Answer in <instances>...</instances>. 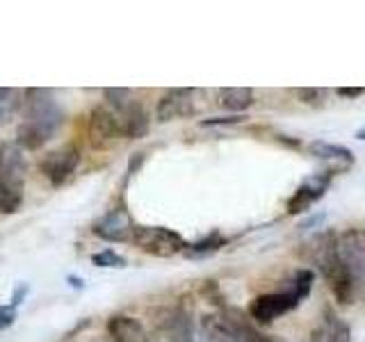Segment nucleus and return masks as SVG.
I'll list each match as a JSON object with an SVG mask.
<instances>
[{
  "label": "nucleus",
  "instance_id": "f257e3e1",
  "mask_svg": "<svg viewBox=\"0 0 365 342\" xmlns=\"http://www.w3.org/2000/svg\"><path fill=\"white\" fill-rule=\"evenodd\" d=\"M64 125V110L48 89H28L23 96V121L16 144L23 151H37Z\"/></svg>",
  "mask_w": 365,
  "mask_h": 342
},
{
  "label": "nucleus",
  "instance_id": "f03ea898",
  "mask_svg": "<svg viewBox=\"0 0 365 342\" xmlns=\"http://www.w3.org/2000/svg\"><path fill=\"white\" fill-rule=\"evenodd\" d=\"M302 254L308 262H313L317 271L324 276V281L329 283V288L334 292L338 304L349 306L356 301V292H354L347 274L340 265V258H338V233L336 231L317 233L315 237H311L304 244Z\"/></svg>",
  "mask_w": 365,
  "mask_h": 342
},
{
  "label": "nucleus",
  "instance_id": "7ed1b4c3",
  "mask_svg": "<svg viewBox=\"0 0 365 342\" xmlns=\"http://www.w3.org/2000/svg\"><path fill=\"white\" fill-rule=\"evenodd\" d=\"M313 281H315V274L311 269H299L285 290L256 296V299L249 304V317L262 326L277 322L279 317L294 311V308L311 294Z\"/></svg>",
  "mask_w": 365,
  "mask_h": 342
},
{
  "label": "nucleus",
  "instance_id": "20e7f679",
  "mask_svg": "<svg viewBox=\"0 0 365 342\" xmlns=\"http://www.w3.org/2000/svg\"><path fill=\"white\" fill-rule=\"evenodd\" d=\"M26 157L19 144L0 146V212L14 214L23 203L26 192Z\"/></svg>",
  "mask_w": 365,
  "mask_h": 342
},
{
  "label": "nucleus",
  "instance_id": "39448f33",
  "mask_svg": "<svg viewBox=\"0 0 365 342\" xmlns=\"http://www.w3.org/2000/svg\"><path fill=\"white\" fill-rule=\"evenodd\" d=\"M130 242L137 249H142L144 254L155 256V258H171L176 254H182V251H187L190 247L180 233L165 226H135Z\"/></svg>",
  "mask_w": 365,
  "mask_h": 342
},
{
  "label": "nucleus",
  "instance_id": "423d86ee",
  "mask_svg": "<svg viewBox=\"0 0 365 342\" xmlns=\"http://www.w3.org/2000/svg\"><path fill=\"white\" fill-rule=\"evenodd\" d=\"M338 258L359 299L365 294V242L359 231L351 228L338 235Z\"/></svg>",
  "mask_w": 365,
  "mask_h": 342
},
{
  "label": "nucleus",
  "instance_id": "0eeeda50",
  "mask_svg": "<svg viewBox=\"0 0 365 342\" xmlns=\"http://www.w3.org/2000/svg\"><path fill=\"white\" fill-rule=\"evenodd\" d=\"M334 176H336V171L327 169V171H319V174L304 178L299 182V187H297L292 192V197L288 199V205H285L288 214H302V212H306L308 208H311V205H315L327 194Z\"/></svg>",
  "mask_w": 365,
  "mask_h": 342
},
{
  "label": "nucleus",
  "instance_id": "6e6552de",
  "mask_svg": "<svg viewBox=\"0 0 365 342\" xmlns=\"http://www.w3.org/2000/svg\"><path fill=\"white\" fill-rule=\"evenodd\" d=\"M80 162V151L76 144H66L57 151H51L41 160V174L51 180V185L60 187L73 176V171Z\"/></svg>",
  "mask_w": 365,
  "mask_h": 342
},
{
  "label": "nucleus",
  "instance_id": "1a4fd4ad",
  "mask_svg": "<svg viewBox=\"0 0 365 342\" xmlns=\"http://www.w3.org/2000/svg\"><path fill=\"white\" fill-rule=\"evenodd\" d=\"M192 114H194V89H187V87L169 89L167 94L158 100V108H155V119L160 123L187 119Z\"/></svg>",
  "mask_w": 365,
  "mask_h": 342
},
{
  "label": "nucleus",
  "instance_id": "9d476101",
  "mask_svg": "<svg viewBox=\"0 0 365 342\" xmlns=\"http://www.w3.org/2000/svg\"><path fill=\"white\" fill-rule=\"evenodd\" d=\"M133 219L130 214L117 208V210H110L108 214H103L101 219L94 224V235L106 239V242H130L133 239Z\"/></svg>",
  "mask_w": 365,
  "mask_h": 342
},
{
  "label": "nucleus",
  "instance_id": "9b49d317",
  "mask_svg": "<svg viewBox=\"0 0 365 342\" xmlns=\"http://www.w3.org/2000/svg\"><path fill=\"white\" fill-rule=\"evenodd\" d=\"M163 333L169 342H199L197 326H194L192 313L185 306H176L163 319Z\"/></svg>",
  "mask_w": 365,
  "mask_h": 342
},
{
  "label": "nucleus",
  "instance_id": "f8f14e48",
  "mask_svg": "<svg viewBox=\"0 0 365 342\" xmlns=\"http://www.w3.org/2000/svg\"><path fill=\"white\" fill-rule=\"evenodd\" d=\"M112 110V108H110ZM117 114V119L121 123V133L123 137H128V140H140V137L146 135L148 130V114L146 110L142 108V103L137 100H128L123 108L119 110H112Z\"/></svg>",
  "mask_w": 365,
  "mask_h": 342
},
{
  "label": "nucleus",
  "instance_id": "ddd939ff",
  "mask_svg": "<svg viewBox=\"0 0 365 342\" xmlns=\"http://www.w3.org/2000/svg\"><path fill=\"white\" fill-rule=\"evenodd\" d=\"M106 328L112 342H148L144 324L130 315H112Z\"/></svg>",
  "mask_w": 365,
  "mask_h": 342
},
{
  "label": "nucleus",
  "instance_id": "4468645a",
  "mask_svg": "<svg viewBox=\"0 0 365 342\" xmlns=\"http://www.w3.org/2000/svg\"><path fill=\"white\" fill-rule=\"evenodd\" d=\"M308 153L324 160V162H331L334 165V171H345L354 165V153L349 151L347 146H340V144H331V142H311L308 144Z\"/></svg>",
  "mask_w": 365,
  "mask_h": 342
},
{
  "label": "nucleus",
  "instance_id": "2eb2a0df",
  "mask_svg": "<svg viewBox=\"0 0 365 342\" xmlns=\"http://www.w3.org/2000/svg\"><path fill=\"white\" fill-rule=\"evenodd\" d=\"M222 319L226 322L228 331L235 336L237 342H277L272 336H265L262 331H258L254 324L249 322V317H245L242 313H237V311L226 313Z\"/></svg>",
  "mask_w": 365,
  "mask_h": 342
},
{
  "label": "nucleus",
  "instance_id": "dca6fc26",
  "mask_svg": "<svg viewBox=\"0 0 365 342\" xmlns=\"http://www.w3.org/2000/svg\"><path fill=\"white\" fill-rule=\"evenodd\" d=\"M217 100L224 110L245 112L254 105V89L249 87H224L217 91Z\"/></svg>",
  "mask_w": 365,
  "mask_h": 342
},
{
  "label": "nucleus",
  "instance_id": "f3484780",
  "mask_svg": "<svg viewBox=\"0 0 365 342\" xmlns=\"http://www.w3.org/2000/svg\"><path fill=\"white\" fill-rule=\"evenodd\" d=\"M91 130L98 133L101 137H106V140H112V137H123L117 114H114L110 108H96L94 112H91Z\"/></svg>",
  "mask_w": 365,
  "mask_h": 342
},
{
  "label": "nucleus",
  "instance_id": "a211bd4d",
  "mask_svg": "<svg viewBox=\"0 0 365 342\" xmlns=\"http://www.w3.org/2000/svg\"><path fill=\"white\" fill-rule=\"evenodd\" d=\"M315 342H351V331L334 313H327L322 322V336H317Z\"/></svg>",
  "mask_w": 365,
  "mask_h": 342
},
{
  "label": "nucleus",
  "instance_id": "6ab92c4d",
  "mask_svg": "<svg viewBox=\"0 0 365 342\" xmlns=\"http://www.w3.org/2000/svg\"><path fill=\"white\" fill-rule=\"evenodd\" d=\"M203 333H205V342H237L222 317H205Z\"/></svg>",
  "mask_w": 365,
  "mask_h": 342
},
{
  "label": "nucleus",
  "instance_id": "aec40b11",
  "mask_svg": "<svg viewBox=\"0 0 365 342\" xmlns=\"http://www.w3.org/2000/svg\"><path fill=\"white\" fill-rule=\"evenodd\" d=\"M224 244H226V237L215 231L208 237H203V239H199V242L190 244L187 256H208V254H215V251H220Z\"/></svg>",
  "mask_w": 365,
  "mask_h": 342
},
{
  "label": "nucleus",
  "instance_id": "412c9836",
  "mask_svg": "<svg viewBox=\"0 0 365 342\" xmlns=\"http://www.w3.org/2000/svg\"><path fill=\"white\" fill-rule=\"evenodd\" d=\"M19 98L14 89H0V123L11 119V114L16 112Z\"/></svg>",
  "mask_w": 365,
  "mask_h": 342
},
{
  "label": "nucleus",
  "instance_id": "4be33fe9",
  "mask_svg": "<svg viewBox=\"0 0 365 342\" xmlns=\"http://www.w3.org/2000/svg\"><path fill=\"white\" fill-rule=\"evenodd\" d=\"M91 262H94L96 267H125V258L117 254L114 249L98 251V254L91 256Z\"/></svg>",
  "mask_w": 365,
  "mask_h": 342
},
{
  "label": "nucleus",
  "instance_id": "5701e85b",
  "mask_svg": "<svg viewBox=\"0 0 365 342\" xmlns=\"http://www.w3.org/2000/svg\"><path fill=\"white\" fill-rule=\"evenodd\" d=\"M324 94H327L324 89H315V87H306V89L297 91V96L302 98V103H311V105H315V103H322Z\"/></svg>",
  "mask_w": 365,
  "mask_h": 342
},
{
  "label": "nucleus",
  "instance_id": "b1692460",
  "mask_svg": "<svg viewBox=\"0 0 365 342\" xmlns=\"http://www.w3.org/2000/svg\"><path fill=\"white\" fill-rule=\"evenodd\" d=\"M14 319H16V308L14 306H11V304L0 306V333L14 324Z\"/></svg>",
  "mask_w": 365,
  "mask_h": 342
},
{
  "label": "nucleus",
  "instance_id": "393cba45",
  "mask_svg": "<svg viewBox=\"0 0 365 342\" xmlns=\"http://www.w3.org/2000/svg\"><path fill=\"white\" fill-rule=\"evenodd\" d=\"M26 294H28V285L26 283H19L16 285V290H14V294H11V306L14 308H19L21 304H23V299H26Z\"/></svg>",
  "mask_w": 365,
  "mask_h": 342
},
{
  "label": "nucleus",
  "instance_id": "a878e982",
  "mask_svg": "<svg viewBox=\"0 0 365 342\" xmlns=\"http://www.w3.org/2000/svg\"><path fill=\"white\" fill-rule=\"evenodd\" d=\"M363 87H340V89H336V94L340 96V98H359V96H363Z\"/></svg>",
  "mask_w": 365,
  "mask_h": 342
},
{
  "label": "nucleus",
  "instance_id": "bb28decb",
  "mask_svg": "<svg viewBox=\"0 0 365 342\" xmlns=\"http://www.w3.org/2000/svg\"><path fill=\"white\" fill-rule=\"evenodd\" d=\"M245 117H217V119H205L203 125H228V123H240Z\"/></svg>",
  "mask_w": 365,
  "mask_h": 342
},
{
  "label": "nucleus",
  "instance_id": "cd10ccee",
  "mask_svg": "<svg viewBox=\"0 0 365 342\" xmlns=\"http://www.w3.org/2000/svg\"><path fill=\"white\" fill-rule=\"evenodd\" d=\"M68 281H71V285H73V288H83V279H73V276H68Z\"/></svg>",
  "mask_w": 365,
  "mask_h": 342
},
{
  "label": "nucleus",
  "instance_id": "c85d7f7f",
  "mask_svg": "<svg viewBox=\"0 0 365 342\" xmlns=\"http://www.w3.org/2000/svg\"><path fill=\"white\" fill-rule=\"evenodd\" d=\"M356 137H359V140H363V142H365V128H361V130L356 133Z\"/></svg>",
  "mask_w": 365,
  "mask_h": 342
},
{
  "label": "nucleus",
  "instance_id": "c756f323",
  "mask_svg": "<svg viewBox=\"0 0 365 342\" xmlns=\"http://www.w3.org/2000/svg\"><path fill=\"white\" fill-rule=\"evenodd\" d=\"M363 242H365V233H363Z\"/></svg>",
  "mask_w": 365,
  "mask_h": 342
}]
</instances>
